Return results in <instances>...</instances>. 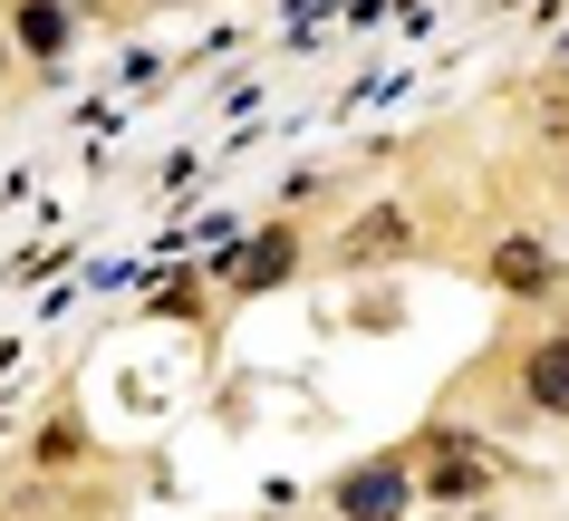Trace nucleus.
<instances>
[{"label": "nucleus", "mask_w": 569, "mask_h": 521, "mask_svg": "<svg viewBox=\"0 0 569 521\" xmlns=\"http://www.w3.org/2000/svg\"><path fill=\"white\" fill-rule=\"evenodd\" d=\"M290 261H300V232H290V222H270L261 242H251V251L232 261V290L251 300V290H270V280H290Z\"/></svg>", "instance_id": "3"}, {"label": "nucleus", "mask_w": 569, "mask_h": 521, "mask_svg": "<svg viewBox=\"0 0 569 521\" xmlns=\"http://www.w3.org/2000/svg\"><path fill=\"white\" fill-rule=\"evenodd\" d=\"M406 492H416V483H406V463L367 454L358 473H338V483H329V502H338V521H406Z\"/></svg>", "instance_id": "1"}, {"label": "nucleus", "mask_w": 569, "mask_h": 521, "mask_svg": "<svg viewBox=\"0 0 569 521\" xmlns=\"http://www.w3.org/2000/svg\"><path fill=\"white\" fill-rule=\"evenodd\" d=\"M416 232H406V213H367L358 232H348V261H387V251H406Z\"/></svg>", "instance_id": "6"}, {"label": "nucleus", "mask_w": 569, "mask_h": 521, "mask_svg": "<svg viewBox=\"0 0 569 521\" xmlns=\"http://www.w3.org/2000/svg\"><path fill=\"white\" fill-rule=\"evenodd\" d=\"M492 280H502V290H540V280H550V251L540 242H502L492 251Z\"/></svg>", "instance_id": "7"}, {"label": "nucleus", "mask_w": 569, "mask_h": 521, "mask_svg": "<svg viewBox=\"0 0 569 521\" xmlns=\"http://www.w3.org/2000/svg\"><path fill=\"white\" fill-rule=\"evenodd\" d=\"M68 30H78V10H68V0H20V49H30V59H59Z\"/></svg>", "instance_id": "5"}, {"label": "nucleus", "mask_w": 569, "mask_h": 521, "mask_svg": "<svg viewBox=\"0 0 569 521\" xmlns=\"http://www.w3.org/2000/svg\"><path fill=\"white\" fill-rule=\"evenodd\" d=\"M425 454H445L435 473H425V483H435V502H463V492H482V483H492V454H482L473 434H435Z\"/></svg>", "instance_id": "2"}, {"label": "nucleus", "mask_w": 569, "mask_h": 521, "mask_svg": "<svg viewBox=\"0 0 569 521\" xmlns=\"http://www.w3.org/2000/svg\"><path fill=\"white\" fill-rule=\"evenodd\" d=\"M0 68H10V39H0Z\"/></svg>", "instance_id": "8"}, {"label": "nucleus", "mask_w": 569, "mask_h": 521, "mask_svg": "<svg viewBox=\"0 0 569 521\" xmlns=\"http://www.w3.org/2000/svg\"><path fill=\"white\" fill-rule=\"evenodd\" d=\"M521 397H531L540 415H569V338L531 348V368H521Z\"/></svg>", "instance_id": "4"}]
</instances>
